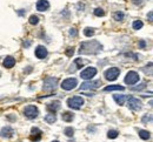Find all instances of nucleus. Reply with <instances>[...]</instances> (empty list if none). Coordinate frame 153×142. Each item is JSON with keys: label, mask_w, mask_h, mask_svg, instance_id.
Instances as JSON below:
<instances>
[{"label": "nucleus", "mask_w": 153, "mask_h": 142, "mask_svg": "<svg viewBox=\"0 0 153 142\" xmlns=\"http://www.w3.org/2000/svg\"><path fill=\"white\" fill-rule=\"evenodd\" d=\"M46 108H47V110H48L51 114H54V113L57 112L58 109L60 108V101H52V102H50V103H47Z\"/></svg>", "instance_id": "obj_14"}, {"label": "nucleus", "mask_w": 153, "mask_h": 142, "mask_svg": "<svg viewBox=\"0 0 153 142\" xmlns=\"http://www.w3.org/2000/svg\"><path fill=\"white\" fill-rule=\"evenodd\" d=\"M64 133H65V135H66V136H68V138H72V136L74 135V129H73L72 127H67V128H65Z\"/></svg>", "instance_id": "obj_23"}, {"label": "nucleus", "mask_w": 153, "mask_h": 142, "mask_svg": "<svg viewBox=\"0 0 153 142\" xmlns=\"http://www.w3.org/2000/svg\"><path fill=\"white\" fill-rule=\"evenodd\" d=\"M96 74H97V69L94 67H87V68H85V69L81 72L80 77H81V79H84V80H91L93 77H96Z\"/></svg>", "instance_id": "obj_9"}, {"label": "nucleus", "mask_w": 153, "mask_h": 142, "mask_svg": "<svg viewBox=\"0 0 153 142\" xmlns=\"http://www.w3.org/2000/svg\"><path fill=\"white\" fill-rule=\"evenodd\" d=\"M118 135H119V133H118L117 130H114V129H111V130H108V133H107V138H108V139H117Z\"/></svg>", "instance_id": "obj_25"}, {"label": "nucleus", "mask_w": 153, "mask_h": 142, "mask_svg": "<svg viewBox=\"0 0 153 142\" xmlns=\"http://www.w3.org/2000/svg\"><path fill=\"white\" fill-rule=\"evenodd\" d=\"M133 29H140V28H143V26H144V24H143V21L140 20H135L133 22Z\"/></svg>", "instance_id": "obj_26"}, {"label": "nucleus", "mask_w": 153, "mask_h": 142, "mask_svg": "<svg viewBox=\"0 0 153 142\" xmlns=\"http://www.w3.org/2000/svg\"><path fill=\"white\" fill-rule=\"evenodd\" d=\"M102 49V46L97 40L85 41L80 45L79 53L80 54H97Z\"/></svg>", "instance_id": "obj_1"}, {"label": "nucleus", "mask_w": 153, "mask_h": 142, "mask_svg": "<svg viewBox=\"0 0 153 142\" xmlns=\"http://www.w3.org/2000/svg\"><path fill=\"white\" fill-rule=\"evenodd\" d=\"M145 86H146L145 82H144V83H140L138 87H132V90H141L143 88H145Z\"/></svg>", "instance_id": "obj_30"}, {"label": "nucleus", "mask_w": 153, "mask_h": 142, "mask_svg": "<svg viewBox=\"0 0 153 142\" xmlns=\"http://www.w3.org/2000/svg\"><path fill=\"white\" fill-rule=\"evenodd\" d=\"M28 21H30V24H31V25H38L39 18L37 17V15H31V17H30V19H28Z\"/></svg>", "instance_id": "obj_27"}, {"label": "nucleus", "mask_w": 153, "mask_h": 142, "mask_svg": "<svg viewBox=\"0 0 153 142\" xmlns=\"http://www.w3.org/2000/svg\"><path fill=\"white\" fill-rule=\"evenodd\" d=\"M58 85V79L57 78H53V77H47L45 80H44V83H42V88L44 90H52L57 87Z\"/></svg>", "instance_id": "obj_5"}, {"label": "nucleus", "mask_w": 153, "mask_h": 142, "mask_svg": "<svg viewBox=\"0 0 153 142\" xmlns=\"http://www.w3.org/2000/svg\"><path fill=\"white\" fill-rule=\"evenodd\" d=\"M132 1H133V4H134V5H140L143 0H132Z\"/></svg>", "instance_id": "obj_35"}, {"label": "nucleus", "mask_w": 153, "mask_h": 142, "mask_svg": "<svg viewBox=\"0 0 153 142\" xmlns=\"http://www.w3.org/2000/svg\"><path fill=\"white\" fill-rule=\"evenodd\" d=\"M61 119L66 122H71L73 119H74V115H73V113L65 112V113H62V114H61Z\"/></svg>", "instance_id": "obj_19"}, {"label": "nucleus", "mask_w": 153, "mask_h": 142, "mask_svg": "<svg viewBox=\"0 0 153 142\" xmlns=\"http://www.w3.org/2000/svg\"><path fill=\"white\" fill-rule=\"evenodd\" d=\"M36 7H37V11L39 12H45L50 8V2L47 0H38Z\"/></svg>", "instance_id": "obj_13"}, {"label": "nucleus", "mask_w": 153, "mask_h": 142, "mask_svg": "<svg viewBox=\"0 0 153 142\" xmlns=\"http://www.w3.org/2000/svg\"><path fill=\"white\" fill-rule=\"evenodd\" d=\"M119 74H120V69L118 67H111V68H108V69L105 71L104 77L108 81H114L115 79H118Z\"/></svg>", "instance_id": "obj_2"}, {"label": "nucleus", "mask_w": 153, "mask_h": 142, "mask_svg": "<svg viewBox=\"0 0 153 142\" xmlns=\"http://www.w3.org/2000/svg\"><path fill=\"white\" fill-rule=\"evenodd\" d=\"M84 99L81 96H73L67 100V106L72 109H80L84 104Z\"/></svg>", "instance_id": "obj_3"}, {"label": "nucleus", "mask_w": 153, "mask_h": 142, "mask_svg": "<svg viewBox=\"0 0 153 142\" xmlns=\"http://www.w3.org/2000/svg\"><path fill=\"white\" fill-rule=\"evenodd\" d=\"M124 13L121 12V11H118V12H115L114 14H113V18H114V20L117 21H121L123 19H124Z\"/></svg>", "instance_id": "obj_24"}, {"label": "nucleus", "mask_w": 153, "mask_h": 142, "mask_svg": "<svg viewBox=\"0 0 153 142\" xmlns=\"http://www.w3.org/2000/svg\"><path fill=\"white\" fill-rule=\"evenodd\" d=\"M152 14H153V13H152V11H151V12L149 13V19H150V21H152V19H153V18H152Z\"/></svg>", "instance_id": "obj_36"}, {"label": "nucleus", "mask_w": 153, "mask_h": 142, "mask_svg": "<svg viewBox=\"0 0 153 142\" xmlns=\"http://www.w3.org/2000/svg\"><path fill=\"white\" fill-rule=\"evenodd\" d=\"M139 80H140V77L134 71H130L125 77V83H127V85H135Z\"/></svg>", "instance_id": "obj_8"}, {"label": "nucleus", "mask_w": 153, "mask_h": 142, "mask_svg": "<svg viewBox=\"0 0 153 142\" xmlns=\"http://www.w3.org/2000/svg\"><path fill=\"white\" fill-rule=\"evenodd\" d=\"M78 86V80L76 78H68L66 80H64L61 83V88L64 90H72Z\"/></svg>", "instance_id": "obj_6"}, {"label": "nucleus", "mask_w": 153, "mask_h": 142, "mask_svg": "<svg viewBox=\"0 0 153 142\" xmlns=\"http://www.w3.org/2000/svg\"><path fill=\"white\" fill-rule=\"evenodd\" d=\"M76 63L78 65V67H76V68H80V67L82 66V60H80V59H76Z\"/></svg>", "instance_id": "obj_34"}, {"label": "nucleus", "mask_w": 153, "mask_h": 142, "mask_svg": "<svg viewBox=\"0 0 153 142\" xmlns=\"http://www.w3.org/2000/svg\"><path fill=\"white\" fill-rule=\"evenodd\" d=\"M24 115L27 118V119H36L39 115V110L36 106H26L24 108Z\"/></svg>", "instance_id": "obj_4"}, {"label": "nucleus", "mask_w": 153, "mask_h": 142, "mask_svg": "<svg viewBox=\"0 0 153 142\" xmlns=\"http://www.w3.org/2000/svg\"><path fill=\"white\" fill-rule=\"evenodd\" d=\"M125 87L124 86H120V85H112V86H107L104 88L105 92H112V90H124Z\"/></svg>", "instance_id": "obj_17"}, {"label": "nucleus", "mask_w": 153, "mask_h": 142, "mask_svg": "<svg viewBox=\"0 0 153 142\" xmlns=\"http://www.w3.org/2000/svg\"><path fill=\"white\" fill-rule=\"evenodd\" d=\"M70 35L76 37V35H78V31H76V28H71V29H70Z\"/></svg>", "instance_id": "obj_31"}, {"label": "nucleus", "mask_w": 153, "mask_h": 142, "mask_svg": "<svg viewBox=\"0 0 153 142\" xmlns=\"http://www.w3.org/2000/svg\"><path fill=\"white\" fill-rule=\"evenodd\" d=\"M94 15H97V17H104V15H105V12H104L102 8L98 7V8L94 10Z\"/></svg>", "instance_id": "obj_28"}, {"label": "nucleus", "mask_w": 153, "mask_h": 142, "mask_svg": "<svg viewBox=\"0 0 153 142\" xmlns=\"http://www.w3.org/2000/svg\"><path fill=\"white\" fill-rule=\"evenodd\" d=\"M16 65V59L13 57H6L4 60V67L6 68H12Z\"/></svg>", "instance_id": "obj_16"}, {"label": "nucleus", "mask_w": 153, "mask_h": 142, "mask_svg": "<svg viewBox=\"0 0 153 142\" xmlns=\"http://www.w3.org/2000/svg\"><path fill=\"white\" fill-rule=\"evenodd\" d=\"M30 45H31V42H30V41H27L26 43H24V46H25V47H28Z\"/></svg>", "instance_id": "obj_37"}, {"label": "nucleus", "mask_w": 153, "mask_h": 142, "mask_svg": "<svg viewBox=\"0 0 153 142\" xmlns=\"http://www.w3.org/2000/svg\"><path fill=\"white\" fill-rule=\"evenodd\" d=\"M47 54H48V52L45 46H38L36 48V57L38 59H45L47 57Z\"/></svg>", "instance_id": "obj_12"}, {"label": "nucleus", "mask_w": 153, "mask_h": 142, "mask_svg": "<svg viewBox=\"0 0 153 142\" xmlns=\"http://www.w3.org/2000/svg\"><path fill=\"white\" fill-rule=\"evenodd\" d=\"M139 136H140L143 140H149L150 136H151V134H150L149 130H144V129H141V130H139Z\"/></svg>", "instance_id": "obj_20"}, {"label": "nucleus", "mask_w": 153, "mask_h": 142, "mask_svg": "<svg viewBox=\"0 0 153 142\" xmlns=\"http://www.w3.org/2000/svg\"><path fill=\"white\" fill-rule=\"evenodd\" d=\"M13 134H14V130H13V128L10 127V126H6V127H4V128L0 130V136H1V138L10 139V138L13 136Z\"/></svg>", "instance_id": "obj_11"}, {"label": "nucleus", "mask_w": 153, "mask_h": 142, "mask_svg": "<svg viewBox=\"0 0 153 142\" xmlns=\"http://www.w3.org/2000/svg\"><path fill=\"white\" fill-rule=\"evenodd\" d=\"M151 121H152V115H151V114H146V115H144L143 119H141V122H143V123H147V122H151Z\"/></svg>", "instance_id": "obj_29"}, {"label": "nucleus", "mask_w": 153, "mask_h": 142, "mask_svg": "<svg viewBox=\"0 0 153 142\" xmlns=\"http://www.w3.org/2000/svg\"><path fill=\"white\" fill-rule=\"evenodd\" d=\"M127 100H128L127 106H128L130 109H132V110H140L141 109L143 103L139 99H137V98H127Z\"/></svg>", "instance_id": "obj_10"}, {"label": "nucleus", "mask_w": 153, "mask_h": 142, "mask_svg": "<svg viewBox=\"0 0 153 142\" xmlns=\"http://www.w3.org/2000/svg\"><path fill=\"white\" fill-rule=\"evenodd\" d=\"M139 46H140V48H146V42H145V40L139 41Z\"/></svg>", "instance_id": "obj_33"}, {"label": "nucleus", "mask_w": 153, "mask_h": 142, "mask_svg": "<svg viewBox=\"0 0 153 142\" xmlns=\"http://www.w3.org/2000/svg\"><path fill=\"white\" fill-rule=\"evenodd\" d=\"M73 53H74V49H73V48H68V49L66 51V54H67L68 57H72Z\"/></svg>", "instance_id": "obj_32"}, {"label": "nucleus", "mask_w": 153, "mask_h": 142, "mask_svg": "<svg viewBox=\"0 0 153 142\" xmlns=\"http://www.w3.org/2000/svg\"><path fill=\"white\" fill-rule=\"evenodd\" d=\"M113 99L119 106H123L125 103V101L127 100V96L126 95H113Z\"/></svg>", "instance_id": "obj_18"}, {"label": "nucleus", "mask_w": 153, "mask_h": 142, "mask_svg": "<svg viewBox=\"0 0 153 142\" xmlns=\"http://www.w3.org/2000/svg\"><path fill=\"white\" fill-rule=\"evenodd\" d=\"M84 34H85V37L91 38L92 35H94V29H93V28H90V27H86V28L84 29Z\"/></svg>", "instance_id": "obj_22"}, {"label": "nucleus", "mask_w": 153, "mask_h": 142, "mask_svg": "<svg viewBox=\"0 0 153 142\" xmlns=\"http://www.w3.org/2000/svg\"><path fill=\"white\" fill-rule=\"evenodd\" d=\"M101 86V81L100 80H96V81H91V80H87L86 82L81 83V89L82 90H91V89H97Z\"/></svg>", "instance_id": "obj_7"}, {"label": "nucleus", "mask_w": 153, "mask_h": 142, "mask_svg": "<svg viewBox=\"0 0 153 142\" xmlns=\"http://www.w3.org/2000/svg\"><path fill=\"white\" fill-rule=\"evenodd\" d=\"M31 133H32V135H31V140H32V141L37 142L41 139V130H40L39 128L33 127V128L31 129Z\"/></svg>", "instance_id": "obj_15"}, {"label": "nucleus", "mask_w": 153, "mask_h": 142, "mask_svg": "<svg viewBox=\"0 0 153 142\" xmlns=\"http://www.w3.org/2000/svg\"><path fill=\"white\" fill-rule=\"evenodd\" d=\"M56 120H57V116L54 114H47L45 116V121L47 122V123H54Z\"/></svg>", "instance_id": "obj_21"}, {"label": "nucleus", "mask_w": 153, "mask_h": 142, "mask_svg": "<svg viewBox=\"0 0 153 142\" xmlns=\"http://www.w3.org/2000/svg\"><path fill=\"white\" fill-rule=\"evenodd\" d=\"M52 142H59V141H52Z\"/></svg>", "instance_id": "obj_38"}]
</instances>
